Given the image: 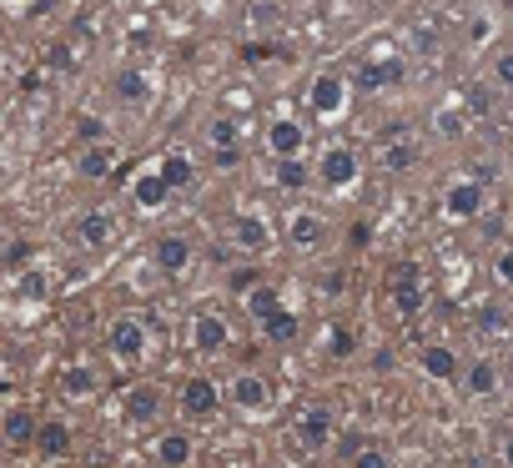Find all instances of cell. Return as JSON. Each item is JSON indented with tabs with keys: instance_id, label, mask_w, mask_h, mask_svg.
Returning a JSON list of instances; mask_svg holds the SVG:
<instances>
[{
	"instance_id": "cell-1",
	"label": "cell",
	"mask_w": 513,
	"mask_h": 468,
	"mask_svg": "<svg viewBox=\"0 0 513 468\" xmlns=\"http://www.w3.org/2000/svg\"><path fill=\"white\" fill-rule=\"evenodd\" d=\"M327 438H332V408L312 403L302 418H297V443L302 448H327Z\"/></svg>"
},
{
	"instance_id": "cell-2",
	"label": "cell",
	"mask_w": 513,
	"mask_h": 468,
	"mask_svg": "<svg viewBox=\"0 0 513 468\" xmlns=\"http://www.w3.org/2000/svg\"><path fill=\"white\" fill-rule=\"evenodd\" d=\"M141 347H146V332H141V323H131V317H121L116 328H111V353L121 363H136Z\"/></svg>"
},
{
	"instance_id": "cell-3",
	"label": "cell",
	"mask_w": 513,
	"mask_h": 468,
	"mask_svg": "<svg viewBox=\"0 0 513 468\" xmlns=\"http://www.w3.org/2000/svg\"><path fill=\"white\" fill-rule=\"evenodd\" d=\"M182 408H187L191 418H206L217 408V383L212 378H191L187 388H182Z\"/></svg>"
},
{
	"instance_id": "cell-4",
	"label": "cell",
	"mask_w": 513,
	"mask_h": 468,
	"mask_svg": "<svg viewBox=\"0 0 513 468\" xmlns=\"http://www.w3.org/2000/svg\"><path fill=\"white\" fill-rule=\"evenodd\" d=\"M35 433H41V423H35L26 408H11V413H5V443H11V448H31Z\"/></svg>"
},
{
	"instance_id": "cell-5",
	"label": "cell",
	"mask_w": 513,
	"mask_h": 468,
	"mask_svg": "<svg viewBox=\"0 0 513 468\" xmlns=\"http://www.w3.org/2000/svg\"><path fill=\"white\" fill-rule=\"evenodd\" d=\"M35 448L46 453V458H61V453H71V428H66L61 418L41 423V433H35Z\"/></svg>"
},
{
	"instance_id": "cell-6",
	"label": "cell",
	"mask_w": 513,
	"mask_h": 468,
	"mask_svg": "<svg viewBox=\"0 0 513 468\" xmlns=\"http://www.w3.org/2000/svg\"><path fill=\"white\" fill-rule=\"evenodd\" d=\"M156 464L161 468H187L191 464V438L187 433H167L156 443Z\"/></svg>"
},
{
	"instance_id": "cell-7",
	"label": "cell",
	"mask_w": 513,
	"mask_h": 468,
	"mask_svg": "<svg viewBox=\"0 0 513 468\" xmlns=\"http://www.w3.org/2000/svg\"><path fill=\"white\" fill-rule=\"evenodd\" d=\"M443 202H448L453 217H473V212L483 207V187H478V182H458V187H448Z\"/></svg>"
},
{
	"instance_id": "cell-8",
	"label": "cell",
	"mask_w": 513,
	"mask_h": 468,
	"mask_svg": "<svg viewBox=\"0 0 513 468\" xmlns=\"http://www.w3.org/2000/svg\"><path fill=\"white\" fill-rule=\"evenodd\" d=\"M187 257H191V247L182 237H161V242H156V267H161V272H182Z\"/></svg>"
},
{
	"instance_id": "cell-9",
	"label": "cell",
	"mask_w": 513,
	"mask_h": 468,
	"mask_svg": "<svg viewBox=\"0 0 513 468\" xmlns=\"http://www.w3.org/2000/svg\"><path fill=\"white\" fill-rule=\"evenodd\" d=\"M232 398H237V408H267V383L257 373H242L232 383Z\"/></svg>"
},
{
	"instance_id": "cell-10",
	"label": "cell",
	"mask_w": 513,
	"mask_h": 468,
	"mask_svg": "<svg viewBox=\"0 0 513 468\" xmlns=\"http://www.w3.org/2000/svg\"><path fill=\"white\" fill-rule=\"evenodd\" d=\"M126 413H131L136 423L156 418V413H161V393H156V388H131V393H126Z\"/></svg>"
},
{
	"instance_id": "cell-11",
	"label": "cell",
	"mask_w": 513,
	"mask_h": 468,
	"mask_svg": "<svg viewBox=\"0 0 513 468\" xmlns=\"http://www.w3.org/2000/svg\"><path fill=\"white\" fill-rule=\"evenodd\" d=\"M423 373L438 378V383H448V378L458 373V358H453V347H428V353H423Z\"/></svg>"
},
{
	"instance_id": "cell-12",
	"label": "cell",
	"mask_w": 513,
	"mask_h": 468,
	"mask_svg": "<svg viewBox=\"0 0 513 468\" xmlns=\"http://www.w3.org/2000/svg\"><path fill=\"white\" fill-rule=\"evenodd\" d=\"M317 176H323V182H332V187H342V182L353 176V152H327L323 167H317Z\"/></svg>"
},
{
	"instance_id": "cell-13",
	"label": "cell",
	"mask_w": 513,
	"mask_h": 468,
	"mask_svg": "<svg viewBox=\"0 0 513 468\" xmlns=\"http://www.w3.org/2000/svg\"><path fill=\"white\" fill-rule=\"evenodd\" d=\"M227 343V328H222V317H197V347L202 353H217Z\"/></svg>"
},
{
	"instance_id": "cell-14",
	"label": "cell",
	"mask_w": 513,
	"mask_h": 468,
	"mask_svg": "<svg viewBox=\"0 0 513 468\" xmlns=\"http://www.w3.org/2000/svg\"><path fill=\"white\" fill-rule=\"evenodd\" d=\"M237 242H242L247 252H262L267 247V227L257 217H237Z\"/></svg>"
},
{
	"instance_id": "cell-15",
	"label": "cell",
	"mask_w": 513,
	"mask_h": 468,
	"mask_svg": "<svg viewBox=\"0 0 513 468\" xmlns=\"http://www.w3.org/2000/svg\"><path fill=\"white\" fill-rule=\"evenodd\" d=\"M494 383H498V373H494V363H473L468 368V378H463V388L478 398V393H494Z\"/></svg>"
},
{
	"instance_id": "cell-16",
	"label": "cell",
	"mask_w": 513,
	"mask_h": 468,
	"mask_svg": "<svg viewBox=\"0 0 513 468\" xmlns=\"http://www.w3.org/2000/svg\"><path fill=\"white\" fill-rule=\"evenodd\" d=\"M262 332L272 338V343H287V338H297V317L292 312H272V317L262 323Z\"/></svg>"
},
{
	"instance_id": "cell-17",
	"label": "cell",
	"mask_w": 513,
	"mask_h": 468,
	"mask_svg": "<svg viewBox=\"0 0 513 468\" xmlns=\"http://www.w3.org/2000/svg\"><path fill=\"white\" fill-rule=\"evenodd\" d=\"M81 242H86V247H106V237H111V222L106 217H81Z\"/></svg>"
},
{
	"instance_id": "cell-18",
	"label": "cell",
	"mask_w": 513,
	"mask_h": 468,
	"mask_svg": "<svg viewBox=\"0 0 513 468\" xmlns=\"http://www.w3.org/2000/svg\"><path fill=\"white\" fill-rule=\"evenodd\" d=\"M161 182H167V187H187V182H191V161H187V156H167Z\"/></svg>"
},
{
	"instance_id": "cell-19",
	"label": "cell",
	"mask_w": 513,
	"mask_h": 468,
	"mask_svg": "<svg viewBox=\"0 0 513 468\" xmlns=\"http://www.w3.org/2000/svg\"><path fill=\"white\" fill-rule=\"evenodd\" d=\"M338 101H342V91H338V81H332V76H323L317 86H312V106H317V111H332Z\"/></svg>"
},
{
	"instance_id": "cell-20",
	"label": "cell",
	"mask_w": 513,
	"mask_h": 468,
	"mask_svg": "<svg viewBox=\"0 0 513 468\" xmlns=\"http://www.w3.org/2000/svg\"><path fill=\"white\" fill-rule=\"evenodd\" d=\"M136 202H141V207H161V202H167V182H161V176H146V182H136Z\"/></svg>"
},
{
	"instance_id": "cell-21",
	"label": "cell",
	"mask_w": 513,
	"mask_h": 468,
	"mask_svg": "<svg viewBox=\"0 0 513 468\" xmlns=\"http://www.w3.org/2000/svg\"><path fill=\"white\" fill-rule=\"evenodd\" d=\"M317 237H323V222H317V217H297L292 222V242H297V247H312Z\"/></svg>"
},
{
	"instance_id": "cell-22",
	"label": "cell",
	"mask_w": 513,
	"mask_h": 468,
	"mask_svg": "<svg viewBox=\"0 0 513 468\" xmlns=\"http://www.w3.org/2000/svg\"><path fill=\"white\" fill-rule=\"evenodd\" d=\"M61 388H66V393H76V398H86V393L96 388V378L86 373V368H66V378H61Z\"/></svg>"
},
{
	"instance_id": "cell-23",
	"label": "cell",
	"mask_w": 513,
	"mask_h": 468,
	"mask_svg": "<svg viewBox=\"0 0 513 468\" xmlns=\"http://www.w3.org/2000/svg\"><path fill=\"white\" fill-rule=\"evenodd\" d=\"M116 96H121V101H141V96H146V81H141L136 71H121V76H116Z\"/></svg>"
},
{
	"instance_id": "cell-24",
	"label": "cell",
	"mask_w": 513,
	"mask_h": 468,
	"mask_svg": "<svg viewBox=\"0 0 513 468\" xmlns=\"http://www.w3.org/2000/svg\"><path fill=\"white\" fill-rule=\"evenodd\" d=\"M106 172H111V152H101V146H96V152L81 156V176H106Z\"/></svg>"
},
{
	"instance_id": "cell-25",
	"label": "cell",
	"mask_w": 513,
	"mask_h": 468,
	"mask_svg": "<svg viewBox=\"0 0 513 468\" xmlns=\"http://www.w3.org/2000/svg\"><path fill=\"white\" fill-rule=\"evenodd\" d=\"M478 323H483V332H503V328H509V312L494 308V302H483V308H478Z\"/></svg>"
},
{
	"instance_id": "cell-26",
	"label": "cell",
	"mask_w": 513,
	"mask_h": 468,
	"mask_svg": "<svg viewBox=\"0 0 513 468\" xmlns=\"http://www.w3.org/2000/svg\"><path fill=\"white\" fill-rule=\"evenodd\" d=\"M252 312L267 323V317L277 312V292H272V287H257V292H252Z\"/></svg>"
},
{
	"instance_id": "cell-27",
	"label": "cell",
	"mask_w": 513,
	"mask_h": 468,
	"mask_svg": "<svg viewBox=\"0 0 513 468\" xmlns=\"http://www.w3.org/2000/svg\"><path fill=\"white\" fill-rule=\"evenodd\" d=\"M353 468H388V453H383V448H358Z\"/></svg>"
},
{
	"instance_id": "cell-28",
	"label": "cell",
	"mask_w": 513,
	"mask_h": 468,
	"mask_svg": "<svg viewBox=\"0 0 513 468\" xmlns=\"http://www.w3.org/2000/svg\"><path fill=\"white\" fill-rule=\"evenodd\" d=\"M272 146H277V152H287V161H292V152H297V131H292V126H277V131H272Z\"/></svg>"
},
{
	"instance_id": "cell-29",
	"label": "cell",
	"mask_w": 513,
	"mask_h": 468,
	"mask_svg": "<svg viewBox=\"0 0 513 468\" xmlns=\"http://www.w3.org/2000/svg\"><path fill=\"white\" fill-rule=\"evenodd\" d=\"M277 176L287 182V187H302V182H307V172H302L297 161H282V167H277Z\"/></svg>"
},
{
	"instance_id": "cell-30",
	"label": "cell",
	"mask_w": 513,
	"mask_h": 468,
	"mask_svg": "<svg viewBox=\"0 0 513 468\" xmlns=\"http://www.w3.org/2000/svg\"><path fill=\"white\" fill-rule=\"evenodd\" d=\"M76 131H81V141H101V136H106V126L96 121V116H86V121H81Z\"/></svg>"
},
{
	"instance_id": "cell-31",
	"label": "cell",
	"mask_w": 513,
	"mask_h": 468,
	"mask_svg": "<svg viewBox=\"0 0 513 468\" xmlns=\"http://www.w3.org/2000/svg\"><path fill=\"white\" fill-rule=\"evenodd\" d=\"M212 141H217V146H232V141H237V126H232V121H217V126H212Z\"/></svg>"
},
{
	"instance_id": "cell-32",
	"label": "cell",
	"mask_w": 513,
	"mask_h": 468,
	"mask_svg": "<svg viewBox=\"0 0 513 468\" xmlns=\"http://www.w3.org/2000/svg\"><path fill=\"white\" fill-rule=\"evenodd\" d=\"M408 161H413V146H393V152H388V167H393V172H403Z\"/></svg>"
},
{
	"instance_id": "cell-33",
	"label": "cell",
	"mask_w": 513,
	"mask_h": 468,
	"mask_svg": "<svg viewBox=\"0 0 513 468\" xmlns=\"http://www.w3.org/2000/svg\"><path fill=\"white\" fill-rule=\"evenodd\" d=\"M26 257H31V247H26V242H11V252H5V267H20Z\"/></svg>"
},
{
	"instance_id": "cell-34",
	"label": "cell",
	"mask_w": 513,
	"mask_h": 468,
	"mask_svg": "<svg viewBox=\"0 0 513 468\" xmlns=\"http://www.w3.org/2000/svg\"><path fill=\"white\" fill-rule=\"evenodd\" d=\"M41 287H46V282L35 277V272H31V277H20V292H26V297H41Z\"/></svg>"
},
{
	"instance_id": "cell-35",
	"label": "cell",
	"mask_w": 513,
	"mask_h": 468,
	"mask_svg": "<svg viewBox=\"0 0 513 468\" xmlns=\"http://www.w3.org/2000/svg\"><path fill=\"white\" fill-rule=\"evenodd\" d=\"M498 277H503V282H513V247L503 252V257H498Z\"/></svg>"
},
{
	"instance_id": "cell-36",
	"label": "cell",
	"mask_w": 513,
	"mask_h": 468,
	"mask_svg": "<svg viewBox=\"0 0 513 468\" xmlns=\"http://www.w3.org/2000/svg\"><path fill=\"white\" fill-rule=\"evenodd\" d=\"M498 81H503V86H513V51L498 61Z\"/></svg>"
},
{
	"instance_id": "cell-37",
	"label": "cell",
	"mask_w": 513,
	"mask_h": 468,
	"mask_svg": "<svg viewBox=\"0 0 513 468\" xmlns=\"http://www.w3.org/2000/svg\"><path fill=\"white\" fill-rule=\"evenodd\" d=\"M332 353H338V358L342 353H353V332H338V338H332Z\"/></svg>"
},
{
	"instance_id": "cell-38",
	"label": "cell",
	"mask_w": 513,
	"mask_h": 468,
	"mask_svg": "<svg viewBox=\"0 0 513 468\" xmlns=\"http://www.w3.org/2000/svg\"><path fill=\"white\" fill-rule=\"evenodd\" d=\"M503 458H509V468H513V438H509V443H503Z\"/></svg>"
}]
</instances>
